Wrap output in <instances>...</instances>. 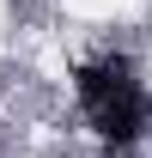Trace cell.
Here are the masks:
<instances>
[{"label": "cell", "instance_id": "cell-1", "mask_svg": "<svg viewBox=\"0 0 152 158\" xmlns=\"http://www.w3.org/2000/svg\"><path fill=\"white\" fill-rule=\"evenodd\" d=\"M73 98H79V116H85V128H91L110 152H128V146H140L152 128V91L146 79H140V67H134L128 55H91L85 67L73 73Z\"/></svg>", "mask_w": 152, "mask_h": 158}]
</instances>
